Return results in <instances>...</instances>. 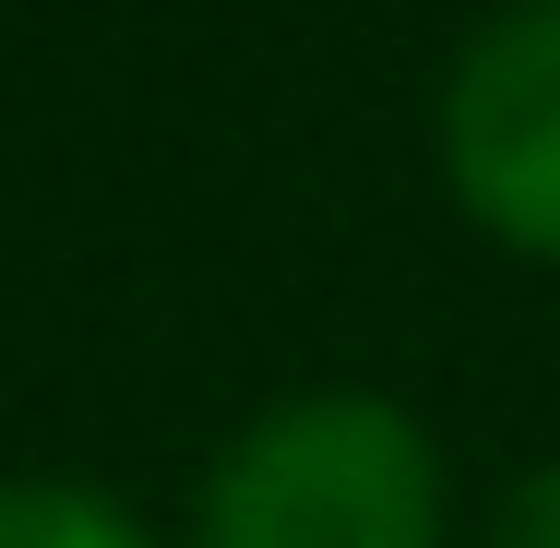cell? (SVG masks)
<instances>
[{
  "label": "cell",
  "mask_w": 560,
  "mask_h": 548,
  "mask_svg": "<svg viewBox=\"0 0 560 548\" xmlns=\"http://www.w3.org/2000/svg\"><path fill=\"white\" fill-rule=\"evenodd\" d=\"M0 548H143V525L96 489H0Z\"/></svg>",
  "instance_id": "3"
},
{
  "label": "cell",
  "mask_w": 560,
  "mask_h": 548,
  "mask_svg": "<svg viewBox=\"0 0 560 548\" xmlns=\"http://www.w3.org/2000/svg\"><path fill=\"white\" fill-rule=\"evenodd\" d=\"M489 548H560V465H537V477H525V489L501 501Z\"/></svg>",
  "instance_id": "4"
},
{
  "label": "cell",
  "mask_w": 560,
  "mask_h": 548,
  "mask_svg": "<svg viewBox=\"0 0 560 548\" xmlns=\"http://www.w3.org/2000/svg\"><path fill=\"white\" fill-rule=\"evenodd\" d=\"M442 167L489 238L560 263V0H513L465 36L442 96Z\"/></svg>",
  "instance_id": "2"
},
{
  "label": "cell",
  "mask_w": 560,
  "mask_h": 548,
  "mask_svg": "<svg viewBox=\"0 0 560 548\" xmlns=\"http://www.w3.org/2000/svg\"><path fill=\"white\" fill-rule=\"evenodd\" d=\"M203 548H442V453L382 394H299L215 453Z\"/></svg>",
  "instance_id": "1"
}]
</instances>
